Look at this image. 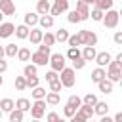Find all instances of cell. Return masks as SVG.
I'll list each match as a JSON object with an SVG mask.
<instances>
[{"label":"cell","mask_w":122,"mask_h":122,"mask_svg":"<svg viewBox=\"0 0 122 122\" xmlns=\"http://www.w3.org/2000/svg\"><path fill=\"white\" fill-rule=\"evenodd\" d=\"M78 38H80V44H82V46L95 48V44H97V34H95L93 30H88V29L78 30Z\"/></svg>","instance_id":"obj_1"},{"label":"cell","mask_w":122,"mask_h":122,"mask_svg":"<svg viewBox=\"0 0 122 122\" xmlns=\"http://www.w3.org/2000/svg\"><path fill=\"white\" fill-rule=\"evenodd\" d=\"M59 82L63 88H72L74 82H76V76H74V71L71 67H65L61 72H59Z\"/></svg>","instance_id":"obj_2"},{"label":"cell","mask_w":122,"mask_h":122,"mask_svg":"<svg viewBox=\"0 0 122 122\" xmlns=\"http://www.w3.org/2000/svg\"><path fill=\"white\" fill-rule=\"evenodd\" d=\"M118 19H120V13H118L116 10H109V11L103 13L101 23H103L107 29H116V27H118Z\"/></svg>","instance_id":"obj_3"},{"label":"cell","mask_w":122,"mask_h":122,"mask_svg":"<svg viewBox=\"0 0 122 122\" xmlns=\"http://www.w3.org/2000/svg\"><path fill=\"white\" fill-rule=\"evenodd\" d=\"M107 80H111L112 84L114 82H120V78H122V67L120 65H116L114 61H111L109 65H107Z\"/></svg>","instance_id":"obj_4"},{"label":"cell","mask_w":122,"mask_h":122,"mask_svg":"<svg viewBox=\"0 0 122 122\" xmlns=\"http://www.w3.org/2000/svg\"><path fill=\"white\" fill-rule=\"evenodd\" d=\"M65 59H67V57H65L63 53H51V55H50V67H51V71H55V72L59 74V72L65 69V63H67Z\"/></svg>","instance_id":"obj_5"},{"label":"cell","mask_w":122,"mask_h":122,"mask_svg":"<svg viewBox=\"0 0 122 122\" xmlns=\"http://www.w3.org/2000/svg\"><path fill=\"white\" fill-rule=\"evenodd\" d=\"M44 114H46V101L44 99H36L30 105V116H32V120H40Z\"/></svg>","instance_id":"obj_6"},{"label":"cell","mask_w":122,"mask_h":122,"mask_svg":"<svg viewBox=\"0 0 122 122\" xmlns=\"http://www.w3.org/2000/svg\"><path fill=\"white\" fill-rule=\"evenodd\" d=\"M67 10H69V0H55V4L50 8V13H48V15L55 17V15H61V13L67 11Z\"/></svg>","instance_id":"obj_7"},{"label":"cell","mask_w":122,"mask_h":122,"mask_svg":"<svg viewBox=\"0 0 122 122\" xmlns=\"http://www.w3.org/2000/svg\"><path fill=\"white\" fill-rule=\"evenodd\" d=\"M30 61H32V65H36V67H44V65L50 63V55H44V53H40V51H34V53H30Z\"/></svg>","instance_id":"obj_8"},{"label":"cell","mask_w":122,"mask_h":122,"mask_svg":"<svg viewBox=\"0 0 122 122\" xmlns=\"http://www.w3.org/2000/svg\"><path fill=\"white\" fill-rule=\"evenodd\" d=\"M93 61H95L101 69H105V67L112 61V57H111V53H109V51H99V53L95 55V59H93Z\"/></svg>","instance_id":"obj_9"},{"label":"cell","mask_w":122,"mask_h":122,"mask_svg":"<svg viewBox=\"0 0 122 122\" xmlns=\"http://www.w3.org/2000/svg\"><path fill=\"white\" fill-rule=\"evenodd\" d=\"M0 11H2V15H13L15 13L13 0H0Z\"/></svg>","instance_id":"obj_10"},{"label":"cell","mask_w":122,"mask_h":122,"mask_svg":"<svg viewBox=\"0 0 122 122\" xmlns=\"http://www.w3.org/2000/svg\"><path fill=\"white\" fill-rule=\"evenodd\" d=\"M38 17H40V15H38L36 11H27V13H25V23H23V25L29 27V29H34V25H38Z\"/></svg>","instance_id":"obj_11"},{"label":"cell","mask_w":122,"mask_h":122,"mask_svg":"<svg viewBox=\"0 0 122 122\" xmlns=\"http://www.w3.org/2000/svg\"><path fill=\"white\" fill-rule=\"evenodd\" d=\"M13 32H15L13 23H0V38H10Z\"/></svg>","instance_id":"obj_12"},{"label":"cell","mask_w":122,"mask_h":122,"mask_svg":"<svg viewBox=\"0 0 122 122\" xmlns=\"http://www.w3.org/2000/svg\"><path fill=\"white\" fill-rule=\"evenodd\" d=\"M42 36H44V30H40V29H30V32H29V40L34 46L42 44Z\"/></svg>","instance_id":"obj_13"},{"label":"cell","mask_w":122,"mask_h":122,"mask_svg":"<svg viewBox=\"0 0 122 122\" xmlns=\"http://www.w3.org/2000/svg\"><path fill=\"white\" fill-rule=\"evenodd\" d=\"M50 8H51L50 0H38L36 2V13L38 15H48L50 13Z\"/></svg>","instance_id":"obj_14"},{"label":"cell","mask_w":122,"mask_h":122,"mask_svg":"<svg viewBox=\"0 0 122 122\" xmlns=\"http://www.w3.org/2000/svg\"><path fill=\"white\" fill-rule=\"evenodd\" d=\"M74 10H76V11H78V15L82 17V21H86V19L90 17V6H86L84 2H80V0H78V2H76V8H74Z\"/></svg>","instance_id":"obj_15"},{"label":"cell","mask_w":122,"mask_h":122,"mask_svg":"<svg viewBox=\"0 0 122 122\" xmlns=\"http://www.w3.org/2000/svg\"><path fill=\"white\" fill-rule=\"evenodd\" d=\"M105 78H107V72H105V69L97 67V69H93V71H92V82L99 84V82H101V80H105Z\"/></svg>","instance_id":"obj_16"},{"label":"cell","mask_w":122,"mask_h":122,"mask_svg":"<svg viewBox=\"0 0 122 122\" xmlns=\"http://www.w3.org/2000/svg\"><path fill=\"white\" fill-rule=\"evenodd\" d=\"M13 109H15V101H13V99L4 97V99L0 101V111H2V112H11Z\"/></svg>","instance_id":"obj_17"},{"label":"cell","mask_w":122,"mask_h":122,"mask_svg":"<svg viewBox=\"0 0 122 122\" xmlns=\"http://www.w3.org/2000/svg\"><path fill=\"white\" fill-rule=\"evenodd\" d=\"M29 32H30V29H29V27H25V25H17L13 34H15L19 40H27V38H29Z\"/></svg>","instance_id":"obj_18"},{"label":"cell","mask_w":122,"mask_h":122,"mask_svg":"<svg viewBox=\"0 0 122 122\" xmlns=\"http://www.w3.org/2000/svg\"><path fill=\"white\" fill-rule=\"evenodd\" d=\"M93 114H99V116L109 114V105H107V103H103V101H97V103L93 105Z\"/></svg>","instance_id":"obj_19"},{"label":"cell","mask_w":122,"mask_h":122,"mask_svg":"<svg viewBox=\"0 0 122 122\" xmlns=\"http://www.w3.org/2000/svg\"><path fill=\"white\" fill-rule=\"evenodd\" d=\"M93 4H95L97 10H101V11H109V10H112L114 0H93Z\"/></svg>","instance_id":"obj_20"},{"label":"cell","mask_w":122,"mask_h":122,"mask_svg":"<svg viewBox=\"0 0 122 122\" xmlns=\"http://www.w3.org/2000/svg\"><path fill=\"white\" fill-rule=\"evenodd\" d=\"M80 53H82V59H84V61H93V59H95V55H97L95 48H90V46H86Z\"/></svg>","instance_id":"obj_21"},{"label":"cell","mask_w":122,"mask_h":122,"mask_svg":"<svg viewBox=\"0 0 122 122\" xmlns=\"http://www.w3.org/2000/svg\"><path fill=\"white\" fill-rule=\"evenodd\" d=\"M76 112H80L86 120H92L93 118V107H90V105H80Z\"/></svg>","instance_id":"obj_22"},{"label":"cell","mask_w":122,"mask_h":122,"mask_svg":"<svg viewBox=\"0 0 122 122\" xmlns=\"http://www.w3.org/2000/svg\"><path fill=\"white\" fill-rule=\"evenodd\" d=\"M44 101H46V105H59L61 95H59V93H55V92H50V93H46Z\"/></svg>","instance_id":"obj_23"},{"label":"cell","mask_w":122,"mask_h":122,"mask_svg":"<svg viewBox=\"0 0 122 122\" xmlns=\"http://www.w3.org/2000/svg\"><path fill=\"white\" fill-rule=\"evenodd\" d=\"M15 109L21 111V112H27V111H30V101L25 99V97H21V99L15 101Z\"/></svg>","instance_id":"obj_24"},{"label":"cell","mask_w":122,"mask_h":122,"mask_svg":"<svg viewBox=\"0 0 122 122\" xmlns=\"http://www.w3.org/2000/svg\"><path fill=\"white\" fill-rule=\"evenodd\" d=\"M38 25L42 29H50V27H53V17L51 15H40L38 17Z\"/></svg>","instance_id":"obj_25"},{"label":"cell","mask_w":122,"mask_h":122,"mask_svg":"<svg viewBox=\"0 0 122 122\" xmlns=\"http://www.w3.org/2000/svg\"><path fill=\"white\" fill-rule=\"evenodd\" d=\"M97 88H99L101 93H111V92H112V82L105 78V80H101V82L97 84Z\"/></svg>","instance_id":"obj_26"},{"label":"cell","mask_w":122,"mask_h":122,"mask_svg":"<svg viewBox=\"0 0 122 122\" xmlns=\"http://www.w3.org/2000/svg\"><path fill=\"white\" fill-rule=\"evenodd\" d=\"M53 36H55V42H67L71 34H69V30H67V29H63V27H61V29H59Z\"/></svg>","instance_id":"obj_27"},{"label":"cell","mask_w":122,"mask_h":122,"mask_svg":"<svg viewBox=\"0 0 122 122\" xmlns=\"http://www.w3.org/2000/svg\"><path fill=\"white\" fill-rule=\"evenodd\" d=\"M17 51H19V46H15V44H6V46H4V53H6V57H15Z\"/></svg>","instance_id":"obj_28"},{"label":"cell","mask_w":122,"mask_h":122,"mask_svg":"<svg viewBox=\"0 0 122 122\" xmlns=\"http://www.w3.org/2000/svg\"><path fill=\"white\" fill-rule=\"evenodd\" d=\"M97 101H99V99H97L95 93H86V95L82 97V105H90V107H93Z\"/></svg>","instance_id":"obj_29"},{"label":"cell","mask_w":122,"mask_h":122,"mask_svg":"<svg viewBox=\"0 0 122 122\" xmlns=\"http://www.w3.org/2000/svg\"><path fill=\"white\" fill-rule=\"evenodd\" d=\"M67 59H71V61H76V59H80L82 57V53H80V50L78 48H69V51H67V55H65Z\"/></svg>","instance_id":"obj_30"},{"label":"cell","mask_w":122,"mask_h":122,"mask_svg":"<svg viewBox=\"0 0 122 122\" xmlns=\"http://www.w3.org/2000/svg\"><path fill=\"white\" fill-rule=\"evenodd\" d=\"M17 59H19V61H30V50H29V48H19Z\"/></svg>","instance_id":"obj_31"},{"label":"cell","mask_w":122,"mask_h":122,"mask_svg":"<svg viewBox=\"0 0 122 122\" xmlns=\"http://www.w3.org/2000/svg\"><path fill=\"white\" fill-rule=\"evenodd\" d=\"M42 44L48 46V48H51V46L55 44V36H53L51 32H44V36H42Z\"/></svg>","instance_id":"obj_32"},{"label":"cell","mask_w":122,"mask_h":122,"mask_svg":"<svg viewBox=\"0 0 122 122\" xmlns=\"http://www.w3.org/2000/svg\"><path fill=\"white\" fill-rule=\"evenodd\" d=\"M36 65H32V63H29V65H25V69H23V74H25V78H29V76H36Z\"/></svg>","instance_id":"obj_33"},{"label":"cell","mask_w":122,"mask_h":122,"mask_svg":"<svg viewBox=\"0 0 122 122\" xmlns=\"http://www.w3.org/2000/svg\"><path fill=\"white\" fill-rule=\"evenodd\" d=\"M67 105H69V107H74V109L78 111V107L82 105V99H80L78 95H69V99H67Z\"/></svg>","instance_id":"obj_34"},{"label":"cell","mask_w":122,"mask_h":122,"mask_svg":"<svg viewBox=\"0 0 122 122\" xmlns=\"http://www.w3.org/2000/svg\"><path fill=\"white\" fill-rule=\"evenodd\" d=\"M15 90H17V92L27 90V80H25V76H15Z\"/></svg>","instance_id":"obj_35"},{"label":"cell","mask_w":122,"mask_h":122,"mask_svg":"<svg viewBox=\"0 0 122 122\" xmlns=\"http://www.w3.org/2000/svg\"><path fill=\"white\" fill-rule=\"evenodd\" d=\"M23 114H25V112L13 109V111L10 112V122H23Z\"/></svg>","instance_id":"obj_36"},{"label":"cell","mask_w":122,"mask_h":122,"mask_svg":"<svg viewBox=\"0 0 122 122\" xmlns=\"http://www.w3.org/2000/svg\"><path fill=\"white\" fill-rule=\"evenodd\" d=\"M67 19H69V23H82V17L78 15V11L76 10H72V11H69V15H67Z\"/></svg>","instance_id":"obj_37"},{"label":"cell","mask_w":122,"mask_h":122,"mask_svg":"<svg viewBox=\"0 0 122 122\" xmlns=\"http://www.w3.org/2000/svg\"><path fill=\"white\" fill-rule=\"evenodd\" d=\"M67 44H69V48H78V46H82V44H80L78 34H71V36H69V40H67Z\"/></svg>","instance_id":"obj_38"},{"label":"cell","mask_w":122,"mask_h":122,"mask_svg":"<svg viewBox=\"0 0 122 122\" xmlns=\"http://www.w3.org/2000/svg\"><path fill=\"white\" fill-rule=\"evenodd\" d=\"M32 97H34V99H44V97H46V90L40 88V86L32 88Z\"/></svg>","instance_id":"obj_39"},{"label":"cell","mask_w":122,"mask_h":122,"mask_svg":"<svg viewBox=\"0 0 122 122\" xmlns=\"http://www.w3.org/2000/svg\"><path fill=\"white\" fill-rule=\"evenodd\" d=\"M27 80V88H36V86H40V78L38 76H29V78H25Z\"/></svg>","instance_id":"obj_40"},{"label":"cell","mask_w":122,"mask_h":122,"mask_svg":"<svg viewBox=\"0 0 122 122\" xmlns=\"http://www.w3.org/2000/svg\"><path fill=\"white\" fill-rule=\"evenodd\" d=\"M103 13H105V11H101V10H97V8H93V10L90 11V15H92L93 21H101V19H103Z\"/></svg>","instance_id":"obj_41"},{"label":"cell","mask_w":122,"mask_h":122,"mask_svg":"<svg viewBox=\"0 0 122 122\" xmlns=\"http://www.w3.org/2000/svg\"><path fill=\"white\" fill-rule=\"evenodd\" d=\"M84 67H86V61L80 57V59L72 61V67H71V69H72V71H80V69H84Z\"/></svg>","instance_id":"obj_42"},{"label":"cell","mask_w":122,"mask_h":122,"mask_svg":"<svg viewBox=\"0 0 122 122\" xmlns=\"http://www.w3.org/2000/svg\"><path fill=\"white\" fill-rule=\"evenodd\" d=\"M46 80H48V82H55V80H59V74H57L55 71H48V72H46Z\"/></svg>","instance_id":"obj_43"},{"label":"cell","mask_w":122,"mask_h":122,"mask_svg":"<svg viewBox=\"0 0 122 122\" xmlns=\"http://www.w3.org/2000/svg\"><path fill=\"white\" fill-rule=\"evenodd\" d=\"M61 88H63V86H61V82H59V80H55V82H50V92H55V93H59V92H61Z\"/></svg>","instance_id":"obj_44"},{"label":"cell","mask_w":122,"mask_h":122,"mask_svg":"<svg viewBox=\"0 0 122 122\" xmlns=\"http://www.w3.org/2000/svg\"><path fill=\"white\" fill-rule=\"evenodd\" d=\"M63 112H65V116H67V118H71V116H74V114H76V109H74V107H69V105H65Z\"/></svg>","instance_id":"obj_45"},{"label":"cell","mask_w":122,"mask_h":122,"mask_svg":"<svg viewBox=\"0 0 122 122\" xmlns=\"http://www.w3.org/2000/svg\"><path fill=\"white\" fill-rule=\"evenodd\" d=\"M59 118H61V116H59L57 112H48V114H46V122H59Z\"/></svg>","instance_id":"obj_46"},{"label":"cell","mask_w":122,"mask_h":122,"mask_svg":"<svg viewBox=\"0 0 122 122\" xmlns=\"http://www.w3.org/2000/svg\"><path fill=\"white\" fill-rule=\"evenodd\" d=\"M36 51H40V53H44V55H51V48H48V46H44V44H38V50Z\"/></svg>","instance_id":"obj_47"},{"label":"cell","mask_w":122,"mask_h":122,"mask_svg":"<svg viewBox=\"0 0 122 122\" xmlns=\"http://www.w3.org/2000/svg\"><path fill=\"white\" fill-rule=\"evenodd\" d=\"M69 122H88V120H86V118H84L80 112H76L74 116H71V118H69Z\"/></svg>","instance_id":"obj_48"},{"label":"cell","mask_w":122,"mask_h":122,"mask_svg":"<svg viewBox=\"0 0 122 122\" xmlns=\"http://www.w3.org/2000/svg\"><path fill=\"white\" fill-rule=\"evenodd\" d=\"M112 40H114V44H118V46H120V44H122V32H120V30H116V32H114V36H112Z\"/></svg>","instance_id":"obj_49"},{"label":"cell","mask_w":122,"mask_h":122,"mask_svg":"<svg viewBox=\"0 0 122 122\" xmlns=\"http://www.w3.org/2000/svg\"><path fill=\"white\" fill-rule=\"evenodd\" d=\"M6 71H8V61L0 59V74H2V72H6Z\"/></svg>","instance_id":"obj_50"},{"label":"cell","mask_w":122,"mask_h":122,"mask_svg":"<svg viewBox=\"0 0 122 122\" xmlns=\"http://www.w3.org/2000/svg\"><path fill=\"white\" fill-rule=\"evenodd\" d=\"M112 61H114L116 65H120V67H122V53H118V55H116V57H114Z\"/></svg>","instance_id":"obj_51"},{"label":"cell","mask_w":122,"mask_h":122,"mask_svg":"<svg viewBox=\"0 0 122 122\" xmlns=\"http://www.w3.org/2000/svg\"><path fill=\"white\" fill-rule=\"evenodd\" d=\"M112 122H122V112H116L114 118H112Z\"/></svg>","instance_id":"obj_52"},{"label":"cell","mask_w":122,"mask_h":122,"mask_svg":"<svg viewBox=\"0 0 122 122\" xmlns=\"http://www.w3.org/2000/svg\"><path fill=\"white\" fill-rule=\"evenodd\" d=\"M99 122H112V118L109 116V114H105V116H101V120Z\"/></svg>","instance_id":"obj_53"},{"label":"cell","mask_w":122,"mask_h":122,"mask_svg":"<svg viewBox=\"0 0 122 122\" xmlns=\"http://www.w3.org/2000/svg\"><path fill=\"white\" fill-rule=\"evenodd\" d=\"M6 57V53H4V46H0V59H4Z\"/></svg>","instance_id":"obj_54"},{"label":"cell","mask_w":122,"mask_h":122,"mask_svg":"<svg viewBox=\"0 0 122 122\" xmlns=\"http://www.w3.org/2000/svg\"><path fill=\"white\" fill-rule=\"evenodd\" d=\"M80 2H84L86 6H92V4H93V0H80Z\"/></svg>","instance_id":"obj_55"},{"label":"cell","mask_w":122,"mask_h":122,"mask_svg":"<svg viewBox=\"0 0 122 122\" xmlns=\"http://www.w3.org/2000/svg\"><path fill=\"white\" fill-rule=\"evenodd\" d=\"M2 84H4V78H2V74H0V88H2Z\"/></svg>","instance_id":"obj_56"},{"label":"cell","mask_w":122,"mask_h":122,"mask_svg":"<svg viewBox=\"0 0 122 122\" xmlns=\"http://www.w3.org/2000/svg\"><path fill=\"white\" fill-rule=\"evenodd\" d=\"M2 19H4V15H2V11H0V23H2Z\"/></svg>","instance_id":"obj_57"},{"label":"cell","mask_w":122,"mask_h":122,"mask_svg":"<svg viewBox=\"0 0 122 122\" xmlns=\"http://www.w3.org/2000/svg\"><path fill=\"white\" fill-rule=\"evenodd\" d=\"M59 122H67V120H63V118H59Z\"/></svg>","instance_id":"obj_58"},{"label":"cell","mask_w":122,"mask_h":122,"mask_svg":"<svg viewBox=\"0 0 122 122\" xmlns=\"http://www.w3.org/2000/svg\"><path fill=\"white\" fill-rule=\"evenodd\" d=\"M0 118H2V111H0Z\"/></svg>","instance_id":"obj_59"},{"label":"cell","mask_w":122,"mask_h":122,"mask_svg":"<svg viewBox=\"0 0 122 122\" xmlns=\"http://www.w3.org/2000/svg\"><path fill=\"white\" fill-rule=\"evenodd\" d=\"M32 122H40V120H32Z\"/></svg>","instance_id":"obj_60"},{"label":"cell","mask_w":122,"mask_h":122,"mask_svg":"<svg viewBox=\"0 0 122 122\" xmlns=\"http://www.w3.org/2000/svg\"><path fill=\"white\" fill-rule=\"evenodd\" d=\"M88 122H93V120H88Z\"/></svg>","instance_id":"obj_61"},{"label":"cell","mask_w":122,"mask_h":122,"mask_svg":"<svg viewBox=\"0 0 122 122\" xmlns=\"http://www.w3.org/2000/svg\"><path fill=\"white\" fill-rule=\"evenodd\" d=\"M53 2H55V0H53Z\"/></svg>","instance_id":"obj_62"}]
</instances>
